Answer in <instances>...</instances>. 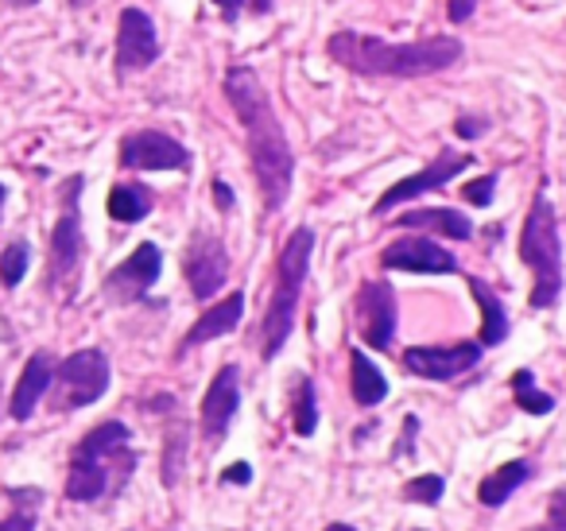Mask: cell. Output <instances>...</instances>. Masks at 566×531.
<instances>
[{
	"label": "cell",
	"mask_w": 566,
	"mask_h": 531,
	"mask_svg": "<svg viewBox=\"0 0 566 531\" xmlns=\"http://www.w3.org/2000/svg\"><path fill=\"white\" fill-rule=\"evenodd\" d=\"M4 4H9V9H35L40 0H4Z\"/></svg>",
	"instance_id": "obj_38"
},
{
	"label": "cell",
	"mask_w": 566,
	"mask_h": 531,
	"mask_svg": "<svg viewBox=\"0 0 566 531\" xmlns=\"http://www.w3.org/2000/svg\"><path fill=\"white\" fill-rule=\"evenodd\" d=\"M326 531H357V528H349V523H331Z\"/></svg>",
	"instance_id": "obj_39"
},
{
	"label": "cell",
	"mask_w": 566,
	"mask_h": 531,
	"mask_svg": "<svg viewBox=\"0 0 566 531\" xmlns=\"http://www.w3.org/2000/svg\"><path fill=\"white\" fill-rule=\"evenodd\" d=\"M182 458H187V430L175 427V430H171V438H167V446H164V485H175V481H179Z\"/></svg>",
	"instance_id": "obj_27"
},
{
	"label": "cell",
	"mask_w": 566,
	"mask_h": 531,
	"mask_svg": "<svg viewBox=\"0 0 566 531\" xmlns=\"http://www.w3.org/2000/svg\"><path fill=\"white\" fill-rule=\"evenodd\" d=\"M182 272H187V283H190V291H195V299H202V303L213 299L229 275L226 244H221L213 233H195L187 257H182Z\"/></svg>",
	"instance_id": "obj_13"
},
{
	"label": "cell",
	"mask_w": 566,
	"mask_h": 531,
	"mask_svg": "<svg viewBox=\"0 0 566 531\" xmlns=\"http://www.w3.org/2000/svg\"><path fill=\"white\" fill-rule=\"evenodd\" d=\"M349 373H354V399H357L361 407H377L380 399L388 396L385 373H380V368L373 365V361L365 357L361 350L349 353Z\"/></svg>",
	"instance_id": "obj_22"
},
{
	"label": "cell",
	"mask_w": 566,
	"mask_h": 531,
	"mask_svg": "<svg viewBox=\"0 0 566 531\" xmlns=\"http://www.w3.org/2000/svg\"><path fill=\"white\" fill-rule=\"evenodd\" d=\"M481 342H458V345H411L403 353V368L423 381H458L462 373L478 368L481 361Z\"/></svg>",
	"instance_id": "obj_10"
},
{
	"label": "cell",
	"mask_w": 566,
	"mask_h": 531,
	"mask_svg": "<svg viewBox=\"0 0 566 531\" xmlns=\"http://www.w3.org/2000/svg\"><path fill=\"white\" fill-rule=\"evenodd\" d=\"M28 264H32V249L24 241H12L9 249L0 252V280H4V288H20V280L28 275Z\"/></svg>",
	"instance_id": "obj_26"
},
{
	"label": "cell",
	"mask_w": 566,
	"mask_h": 531,
	"mask_svg": "<svg viewBox=\"0 0 566 531\" xmlns=\"http://www.w3.org/2000/svg\"><path fill=\"white\" fill-rule=\"evenodd\" d=\"M159 272H164V252L151 241L136 244V252L128 260H120L109 275H105V295L113 303H140L151 288H156Z\"/></svg>",
	"instance_id": "obj_11"
},
{
	"label": "cell",
	"mask_w": 566,
	"mask_h": 531,
	"mask_svg": "<svg viewBox=\"0 0 566 531\" xmlns=\"http://www.w3.org/2000/svg\"><path fill=\"white\" fill-rule=\"evenodd\" d=\"M78 195H82V175L66 179L63 187V214H59L55 229H51V264H48V288L59 291L63 299H71L78 291V268H82V214H78Z\"/></svg>",
	"instance_id": "obj_5"
},
{
	"label": "cell",
	"mask_w": 566,
	"mask_h": 531,
	"mask_svg": "<svg viewBox=\"0 0 566 531\" xmlns=\"http://www.w3.org/2000/svg\"><path fill=\"white\" fill-rule=\"evenodd\" d=\"M295 435L311 438L318 427V404H315V384L311 376H295V412H292Z\"/></svg>",
	"instance_id": "obj_24"
},
{
	"label": "cell",
	"mask_w": 566,
	"mask_h": 531,
	"mask_svg": "<svg viewBox=\"0 0 566 531\" xmlns=\"http://www.w3.org/2000/svg\"><path fill=\"white\" fill-rule=\"evenodd\" d=\"M213 4L221 9L226 24H237L244 12H252V17H268V12L275 9V0H213Z\"/></svg>",
	"instance_id": "obj_29"
},
{
	"label": "cell",
	"mask_w": 566,
	"mask_h": 531,
	"mask_svg": "<svg viewBox=\"0 0 566 531\" xmlns=\"http://www.w3.org/2000/svg\"><path fill=\"white\" fill-rule=\"evenodd\" d=\"M109 357L102 350H78L55 365L51 376V407L55 412H78L105 396L109 388Z\"/></svg>",
	"instance_id": "obj_6"
},
{
	"label": "cell",
	"mask_w": 566,
	"mask_h": 531,
	"mask_svg": "<svg viewBox=\"0 0 566 531\" xmlns=\"http://www.w3.org/2000/svg\"><path fill=\"white\" fill-rule=\"evenodd\" d=\"M527 477H532V466H527V461H509V466H501L496 473H489L485 481H481L478 500L485 508H501L504 500H509L512 492L527 481Z\"/></svg>",
	"instance_id": "obj_21"
},
{
	"label": "cell",
	"mask_w": 566,
	"mask_h": 531,
	"mask_svg": "<svg viewBox=\"0 0 566 531\" xmlns=\"http://www.w3.org/2000/svg\"><path fill=\"white\" fill-rule=\"evenodd\" d=\"M151 214V190L140 183H117L109 190V218L120 226H136Z\"/></svg>",
	"instance_id": "obj_20"
},
{
	"label": "cell",
	"mask_w": 566,
	"mask_h": 531,
	"mask_svg": "<svg viewBox=\"0 0 566 531\" xmlns=\"http://www.w3.org/2000/svg\"><path fill=\"white\" fill-rule=\"evenodd\" d=\"M527 531H555V528H527Z\"/></svg>",
	"instance_id": "obj_42"
},
{
	"label": "cell",
	"mask_w": 566,
	"mask_h": 531,
	"mask_svg": "<svg viewBox=\"0 0 566 531\" xmlns=\"http://www.w3.org/2000/svg\"><path fill=\"white\" fill-rule=\"evenodd\" d=\"M311 252H315V233L307 226L295 229L287 237L280 252V264H275V288H272V303L264 311V326H260V350L264 361L280 357V350L287 345L295 326V306H300V291L307 283V268H311Z\"/></svg>",
	"instance_id": "obj_3"
},
{
	"label": "cell",
	"mask_w": 566,
	"mask_h": 531,
	"mask_svg": "<svg viewBox=\"0 0 566 531\" xmlns=\"http://www.w3.org/2000/svg\"><path fill=\"white\" fill-rule=\"evenodd\" d=\"M213 198H218V206H221V210H233V206H237L233 190H229L221 179H213Z\"/></svg>",
	"instance_id": "obj_37"
},
{
	"label": "cell",
	"mask_w": 566,
	"mask_h": 531,
	"mask_svg": "<svg viewBox=\"0 0 566 531\" xmlns=\"http://www.w3.org/2000/svg\"><path fill=\"white\" fill-rule=\"evenodd\" d=\"M380 264L388 272H416V275H454L458 257L427 237H400L380 252Z\"/></svg>",
	"instance_id": "obj_14"
},
{
	"label": "cell",
	"mask_w": 566,
	"mask_h": 531,
	"mask_svg": "<svg viewBox=\"0 0 566 531\" xmlns=\"http://www.w3.org/2000/svg\"><path fill=\"white\" fill-rule=\"evenodd\" d=\"M128 438H133V430H128L125 423H117V419L97 423V427L74 446V454H113V450H120V446H128Z\"/></svg>",
	"instance_id": "obj_23"
},
{
	"label": "cell",
	"mask_w": 566,
	"mask_h": 531,
	"mask_svg": "<svg viewBox=\"0 0 566 531\" xmlns=\"http://www.w3.org/2000/svg\"><path fill=\"white\" fill-rule=\"evenodd\" d=\"M489 128V121H473V117H458L454 133L462 136V140H473V136H481Z\"/></svg>",
	"instance_id": "obj_34"
},
{
	"label": "cell",
	"mask_w": 566,
	"mask_h": 531,
	"mask_svg": "<svg viewBox=\"0 0 566 531\" xmlns=\"http://www.w3.org/2000/svg\"><path fill=\"white\" fill-rule=\"evenodd\" d=\"M74 9H86V4H94V0H71Z\"/></svg>",
	"instance_id": "obj_41"
},
{
	"label": "cell",
	"mask_w": 566,
	"mask_h": 531,
	"mask_svg": "<svg viewBox=\"0 0 566 531\" xmlns=\"http://www.w3.org/2000/svg\"><path fill=\"white\" fill-rule=\"evenodd\" d=\"M419 435V419L416 415H408V419H403V435H400V442H396V458H400V454H408V446H411V438Z\"/></svg>",
	"instance_id": "obj_36"
},
{
	"label": "cell",
	"mask_w": 566,
	"mask_h": 531,
	"mask_svg": "<svg viewBox=\"0 0 566 531\" xmlns=\"http://www.w3.org/2000/svg\"><path fill=\"white\" fill-rule=\"evenodd\" d=\"M551 528L566 531V489H558L555 497H551Z\"/></svg>",
	"instance_id": "obj_33"
},
{
	"label": "cell",
	"mask_w": 566,
	"mask_h": 531,
	"mask_svg": "<svg viewBox=\"0 0 566 531\" xmlns=\"http://www.w3.org/2000/svg\"><path fill=\"white\" fill-rule=\"evenodd\" d=\"M470 291L481 306V345H501L504 337H509V311H504V303L496 299V291L489 288L485 280H478V275L470 280Z\"/></svg>",
	"instance_id": "obj_19"
},
{
	"label": "cell",
	"mask_w": 566,
	"mask_h": 531,
	"mask_svg": "<svg viewBox=\"0 0 566 531\" xmlns=\"http://www.w3.org/2000/svg\"><path fill=\"white\" fill-rule=\"evenodd\" d=\"M400 229H434V233L450 237V241H470L473 221L462 210H450V206H427V210H408L396 218Z\"/></svg>",
	"instance_id": "obj_18"
},
{
	"label": "cell",
	"mask_w": 566,
	"mask_h": 531,
	"mask_svg": "<svg viewBox=\"0 0 566 531\" xmlns=\"http://www.w3.org/2000/svg\"><path fill=\"white\" fill-rule=\"evenodd\" d=\"M221 481H226V485H249L252 481V466H249V461H237V466H229L226 473H221Z\"/></svg>",
	"instance_id": "obj_35"
},
{
	"label": "cell",
	"mask_w": 566,
	"mask_h": 531,
	"mask_svg": "<svg viewBox=\"0 0 566 531\" xmlns=\"http://www.w3.org/2000/svg\"><path fill=\"white\" fill-rule=\"evenodd\" d=\"M0 531H35V512L17 508V512H9V520H0Z\"/></svg>",
	"instance_id": "obj_31"
},
{
	"label": "cell",
	"mask_w": 566,
	"mask_h": 531,
	"mask_svg": "<svg viewBox=\"0 0 566 531\" xmlns=\"http://www.w3.org/2000/svg\"><path fill=\"white\" fill-rule=\"evenodd\" d=\"M473 159L470 156H462V152H454V148H442L439 156L431 159V164L423 167V171H416V175H408V179H400L396 187H388L385 195L377 198V206H373V214H388V210H396L400 202H411V198H419V195H427V190H439V187H447L450 179H458V175L470 167Z\"/></svg>",
	"instance_id": "obj_8"
},
{
	"label": "cell",
	"mask_w": 566,
	"mask_h": 531,
	"mask_svg": "<svg viewBox=\"0 0 566 531\" xmlns=\"http://www.w3.org/2000/svg\"><path fill=\"white\" fill-rule=\"evenodd\" d=\"M237 407H241V368L221 365L202 396V435L210 438V442H218V438L226 435Z\"/></svg>",
	"instance_id": "obj_15"
},
{
	"label": "cell",
	"mask_w": 566,
	"mask_h": 531,
	"mask_svg": "<svg viewBox=\"0 0 566 531\" xmlns=\"http://www.w3.org/2000/svg\"><path fill=\"white\" fill-rule=\"evenodd\" d=\"M159 59L156 24L144 9H125L117 20V79L148 71Z\"/></svg>",
	"instance_id": "obj_12"
},
{
	"label": "cell",
	"mask_w": 566,
	"mask_h": 531,
	"mask_svg": "<svg viewBox=\"0 0 566 531\" xmlns=\"http://www.w3.org/2000/svg\"><path fill=\"white\" fill-rule=\"evenodd\" d=\"M51 376H55V361H51V353H32V361L24 365V373H20L17 388H12V399H9V415L17 423H28L32 419V412L40 407V399L48 396L51 388Z\"/></svg>",
	"instance_id": "obj_16"
},
{
	"label": "cell",
	"mask_w": 566,
	"mask_h": 531,
	"mask_svg": "<svg viewBox=\"0 0 566 531\" xmlns=\"http://www.w3.org/2000/svg\"><path fill=\"white\" fill-rule=\"evenodd\" d=\"M447 12H450V24H465L478 12V0H447Z\"/></svg>",
	"instance_id": "obj_32"
},
{
	"label": "cell",
	"mask_w": 566,
	"mask_h": 531,
	"mask_svg": "<svg viewBox=\"0 0 566 531\" xmlns=\"http://www.w3.org/2000/svg\"><path fill=\"white\" fill-rule=\"evenodd\" d=\"M241 314H244V291H229L221 303H213L210 311L190 326V334L182 337V350H195V345H206V342H213V337L229 334V330L241 322Z\"/></svg>",
	"instance_id": "obj_17"
},
{
	"label": "cell",
	"mask_w": 566,
	"mask_h": 531,
	"mask_svg": "<svg viewBox=\"0 0 566 531\" xmlns=\"http://www.w3.org/2000/svg\"><path fill=\"white\" fill-rule=\"evenodd\" d=\"M226 97L233 105L237 121H241L244 140H249L252 175H256V190L264 198V210L275 214L287 202L295 183V156H292V144H287V133H283L280 117H275L268 86L260 82V74L252 66H229Z\"/></svg>",
	"instance_id": "obj_1"
},
{
	"label": "cell",
	"mask_w": 566,
	"mask_h": 531,
	"mask_svg": "<svg viewBox=\"0 0 566 531\" xmlns=\"http://www.w3.org/2000/svg\"><path fill=\"white\" fill-rule=\"evenodd\" d=\"M357 330H361L365 345L373 350H392V337H396V291L388 288L385 280H365L361 291H357Z\"/></svg>",
	"instance_id": "obj_9"
},
{
	"label": "cell",
	"mask_w": 566,
	"mask_h": 531,
	"mask_svg": "<svg viewBox=\"0 0 566 531\" xmlns=\"http://www.w3.org/2000/svg\"><path fill=\"white\" fill-rule=\"evenodd\" d=\"M512 396H516V407L527 415H547L555 412V399L547 396V392L535 388V376L527 373V368H520L516 376H512Z\"/></svg>",
	"instance_id": "obj_25"
},
{
	"label": "cell",
	"mask_w": 566,
	"mask_h": 531,
	"mask_svg": "<svg viewBox=\"0 0 566 531\" xmlns=\"http://www.w3.org/2000/svg\"><path fill=\"white\" fill-rule=\"evenodd\" d=\"M120 167L125 171H182L190 167V152L175 136L140 128L120 140Z\"/></svg>",
	"instance_id": "obj_7"
},
{
	"label": "cell",
	"mask_w": 566,
	"mask_h": 531,
	"mask_svg": "<svg viewBox=\"0 0 566 531\" xmlns=\"http://www.w3.org/2000/svg\"><path fill=\"white\" fill-rule=\"evenodd\" d=\"M496 179L501 175H481L478 183H465V190H462V198L465 202H473V206H493V190H496Z\"/></svg>",
	"instance_id": "obj_30"
},
{
	"label": "cell",
	"mask_w": 566,
	"mask_h": 531,
	"mask_svg": "<svg viewBox=\"0 0 566 531\" xmlns=\"http://www.w3.org/2000/svg\"><path fill=\"white\" fill-rule=\"evenodd\" d=\"M442 489H447V481H442L439 473H423V477H416V481L403 485V500H416V504H439Z\"/></svg>",
	"instance_id": "obj_28"
},
{
	"label": "cell",
	"mask_w": 566,
	"mask_h": 531,
	"mask_svg": "<svg viewBox=\"0 0 566 531\" xmlns=\"http://www.w3.org/2000/svg\"><path fill=\"white\" fill-rule=\"evenodd\" d=\"M520 260L535 275L527 303L535 311H551L558 303V295H563V241H558L555 206H551V198L543 190L535 195L532 210L524 218V229H520Z\"/></svg>",
	"instance_id": "obj_4"
},
{
	"label": "cell",
	"mask_w": 566,
	"mask_h": 531,
	"mask_svg": "<svg viewBox=\"0 0 566 531\" xmlns=\"http://www.w3.org/2000/svg\"><path fill=\"white\" fill-rule=\"evenodd\" d=\"M4 198H9V187H4V183H0V210H4Z\"/></svg>",
	"instance_id": "obj_40"
},
{
	"label": "cell",
	"mask_w": 566,
	"mask_h": 531,
	"mask_svg": "<svg viewBox=\"0 0 566 531\" xmlns=\"http://www.w3.org/2000/svg\"><path fill=\"white\" fill-rule=\"evenodd\" d=\"M326 55L349 74L361 79H431L462 63L465 48L458 35H431L419 43H388L361 32H334L326 40Z\"/></svg>",
	"instance_id": "obj_2"
}]
</instances>
